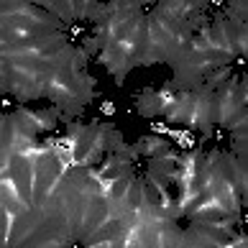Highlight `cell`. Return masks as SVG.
<instances>
[{"label":"cell","instance_id":"cell-1","mask_svg":"<svg viewBox=\"0 0 248 248\" xmlns=\"http://www.w3.org/2000/svg\"><path fill=\"white\" fill-rule=\"evenodd\" d=\"M174 93L177 90L174 87H164V90H151L146 87L143 93H139V97H136V113L143 115V118H156V115H164V110H167L169 100L174 97Z\"/></svg>","mask_w":248,"mask_h":248},{"label":"cell","instance_id":"cell-2","mask_svg":"<svg viewBox=\"0 0 248 248\" xmlns=\"http://www.w3.org/2000/svg\"><path fill=\"white\" fill-rule=\"evenodd\" d=\"M133 151L139 154V159H141V156H146V159H156V156L171 154V143L164 139V136L151 133V136H143V139L133 146Z\"/></svg>","mask_w":248,"mask_h":248},{"label":"cell","instance_id":"cell-3","mask_svg":"<svg viewBox=\"0 0 248 248\" xmlns=\"http://www.w3.org/2000/svg\"><path fill=\"white\" fill-rule=\"evenodd\" d=\"M33 115H36V125H39V131H51V128H57V123H59V110L57 108L33 110Z\"/></svg>","mask_w":248,"mask_h":248},{"label":"cell","instance_id":"cell-4","mask_svg":"<svg viewBox=\"0 0 248 248\" xmlns=\"http://www.w3.org/2000/svg\"><path fill=\"white\" fill-rule=\"evenodd\" d=\"M231 3H248V0H231Z\"/></svg>","mask_w":248,"mask_h":248}]
</instances>
